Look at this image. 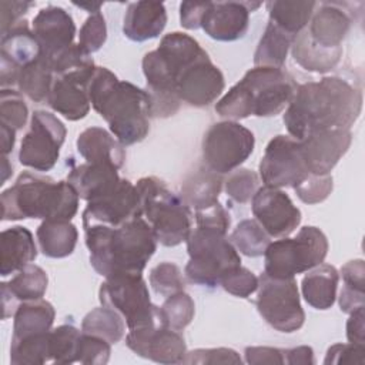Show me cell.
<instances>
[{
  "label": "cell",
  "instance_id": "1",
  "mask_svg": "<svg viewBox=\"0 0 365 365\" xmlns=\"http://www.w3.org/2000/svg\"><path fill=\"white\" fill-rule=\"evenodd\" d=\"M361 110L362 94L355 86L339 77H324L297 87L282 120L289 135L301 141L321 130H351Z\"/></svg>",
  "mask_w": 365,
  "mask_h": 365
},
{
  "label": "cell",
  "instance_id": "2",
  "mask_svg": "<svg viewBox=\"0 0 365 365\" xmlns=\"http://www.w3.org/2000/svg\"><path fill=\"white\" fill-rule=\"evenodd\" d=\"M91 107L107 121L124 147L140 143L150 131V94L130 81H120L106 67H96L87 84Z\"/></svg>",
  "mask_w": 365,
  "mask_h": 365
},
{
  "label": "cell",
  "instance_id": "3",
  "mask_svg": "<svg viewBox=\"0 0 365 365\" xmlns=\"http://www.w3.org/2000/svg\"><path fill=\"white\" fill-rule=\"evenodd\" d=\"M90 264L106 277L123 272H140L157 248V240L143 217H135L118 227L90 225L84 228Z\"/></svg>",
  "mask_w": 365,
  "mask_h": 365
},
{
  "label": "cell",
  "instance_id": "4",
  "mask_svg": "<svg viewBox=\"0 0 365 365\" xmlns=\"http://www.w3.org/2000/svg\"><path fill=\"white\" fill-rule=\"evenodd\" d=\"M207 56L191 36L173 31L161 38L155 50L143 57V73L154 117H170L177 113L181 103L175 91L178 74Z\"/></svg>",
  "mask_w": 365,
  "mask_h": 365
},
{
  "label": "cell",
  "instance_id": "5",
  "mask_svg": "<svg viewBox=\"0 0 365 365\" xmlns=\"http://www.w3.org/2000/svg\"><path fill=\"white\" fill-rule=\"evenodd\" d=\"M297 84L282 68L254 67L215 104L218 115L241 120L250 115L272 117L291 103Z\"/></svg>",
  "mask_w": 365,
  "mask_h": 365
},
{
  "label": "cell",
  "instance_id": "6",
  "mask_svg": "<svg viewBox=\"0 0 365 365\" xmlns=\"http://www.w3.org/2000/svg\"><path fill=\"white\" fill-rule=\"evenodd\" d=\"M78 198L68 181L23 173L1 192V218L4 221L24 218L70 221L78 210Z\"/></svg>",
  "mask_w": 365,
  "mask_h": 365
},
{
  "label": "cell",
  "instance_id": "7",
  "mask_svg": "<svg viewBox=\"0 0 365 365\" xmlns=\"http://www.w3.org/2000/svg\"><path fill=\"white\" fill-rule=\"evenodd\" d=\"M141 217L148 222L155 240L165 247L187 241L191 232L190 207L154 175L137 181Z\"/></svg>",
  "mask_w": 365,
  "mask_h": 365
},
{
  "label": "cell",
  "instance_id": "8",
  "mask_svg": "<svg viewBox=\"0 0 365 365\" xmlns=\"http://www.w3.org/2000/svg\"><path fill=\"white\" fill-rule=\"evenodd\" d=\"M185 242L190 259L184 272L194 284L214 288L220 285L225 272L241 265L240 254L227 238V232L195 227Z\"/></svg>",
  "mask_w": 365,
  "mask_h": 365
},
{
  "label": "cell",
  "instance_id": "9",
  "mask_svg": "<svg viewBox=\"0 0 365 365\" xmlns=\"http://www.w3.org/2000/svg\"><path fill=\"white\" fill-rule=\"evenodd\" d=\"M328 254L325 234L312 225L302 227L297 237L269 242L264 252V272L274 278H292L324 262Z\"/></svg>",
  "mask_w": 365,
  "mask_h": 365
},
{
  "label": "cell",
  "instance_id": "10",
  "mask_svg": "<svg viewBox=\"0 0 365 365\" xmlns=\"http://www.w3.org/2000/svg\"><path fill=\"white\" fill-rule=\"evenodd\" d=\"M98 299L101 305L120 314L128 329L163 322L160 307L151 302L148 287L140 272L106 277L98 289Z\"/></svg>",
  "mask_w": 365,
  "mask_h": 365
},
{
  "label": "cell",
  "instance_id": "11",
  "mask_svg": "<svg viewBox=\"0 0 365 365\" xmlns=\"http://www.w3.org/2000/svg\"><path fill=\"white\" fill-rule=\"evenodd\" d=\"M257 309L274 329L285 334L298 331L305 321L295 278H274L262 272L258 277Z\"/></svg>",
  "mask_w": 365,
  "mask_h": 365
},
{
  "label": "cell",
  "instance_id": "12",
  "mask_svg": "<svg viewBox=\"0 0 365 365\" xmlns=\"http://www.w3.org/2000/svg\"><path fill=\"white\" fill-rule=\"evenodd\" d=\"M254 134L237 121L212 124L202 138V160L217 174L237 170L254 151Z\"/></svg>",
  "mask_w": 365,
  "mask_h": 365
},
{
  "label": "cell",
  "instance_id": "13",
  "mask_svg": "<svg viewBox=\"0 0 365 365\" xmlns=\"http://www.w3.org/2000/svg\"><path fill=\"white\" fill-rule=\"evenodd\" d=\"M66 134L64 124L54 114L36 110L31 114L30 130L21 140L19 151L20 164L36 171L51 170L58 160Z\"/></svg>",
  "mask_w": 365,
  "mask_h": 365
},
{
  "label": "cell",
  "instance_id": "14",
  "mask_svg": "<svg viewBox=\"0 0 365 365\" xmlns=\"http://www.w3.org/2000/svg\"><path fill=\"white\" fill-rule=\"evenodd\" d=\"M259 178L264 185L282 188L294 187L308 174L299 141L291 135H275L259 161Z\"/></svg>",
  "mask_w": 365,
  "mask_h": 365
},
{
  "label": "cell",
  "instance_id": "15",
  "mask_svg": "<svg viewBox=\"0 0 365 365\" xmlns=\"http://www.w3.org/2000/svg\"><path fill=\"white\" fill-rule=\"evenodd\" d=\"M135 217H141L135 185L125 178H120L113 190L87 201L83 211V227L96 224L118 227Z\"/></svg>",
  "mask_w": 365,
  "mask_h": 365
},
{
  "label": "cell",
  "instance_id": "16",
  "mask_svg": "<svg viewBox=\"0 0 365 365\" xmlns=\"http://www.w3.org/2000/svg\"><path fill=\"white\" fill-rule=\"evenodd\" d=\"M125 344L138 356L160 364H182L187 354L180 331H174L163 322L128 329Z\"/></svg>",
  "mask_w": 365,
  "mask_h": 365
},
{
  "label": "cell",
  "instance_id": "17",
  "mask_svg": "<svg viewBox=\"0 0 365 365\" xmlns=\"http://www.w3.org/2000/svg\"><path fill=\"white\" fill-rule=\"evenodd\" d=\"M251 210L269 237H288L301 222V211L281 188L262 185L252 197Z\"/></svg>",
  "mask_w": 365,
  "mask_h": 365
},
{
  "label": "cell",
  "instance_id": "18",
  "mask_svg": "<svg viewBox=\"0 0 365 365\" xmlns=\"http://www.w3.org/2000/svg\"><path fill=\"white\" fill-rule=\"evenodd\" d=\"M224 86L221 70L207 56L178 74L175 91L180 101L194 107H205L220 97Z\"/></svg>",
  "mask_w": 365,
  "mask_h": 365
},
{
  "label": "cell",
  "instance_id": "19",
  "mask_svg": "<svg viewBox=\"0 0 365 365\" xmlns=\"http://www.w3.org/2000/svg\"><path fill=\"white\" fill-rule=\"evenodd\" d=\"M261 3L252 1H208L201 19V29L217 41L242 38L250 26V13Z\"/></svg>",
  "mask_w": 365,
  "mask_h": 365
},
{
  "label": "cell",
  "instance_id": "20",
  "mask_svg": "<svg viewBox=\"0 0 365 365\" xmlns=\"http://www.w3.org/2000/svg\"><path fill=\"white\" fill-rule=\"evenodd\" d=\"M352 143L349 128L321 130L299 141L309 174H329Z\"/></svg>",
  "mask_w": 365,
  "mask_h": 365
},
{
  "label": "cell",
  "instance_id": "21",
  "mask_svg": "<svg viewBox=\"0 0 365 365\" xmlns=\"http://www.w3.org/2000/svg\"><path fill=\"white\" fill-rule=\"evenodd\" d=\"M31 30L40 44L41 57L48 63L74 44L76 24L63 7L47 6L41 9L33 19Z\"/></svg>",
  "mask_w": 365,
  "mask_h": 365
},
{
  "label": "cell",
  "instance_id": "22",
  "mask_svg": "<svg viewBox=\"0 0 365 365\" xmlns=\"http://www.w3.org/2000/svg\"><path fill=\"white\" fill-rule=\"evenodd\" d=\"M351 27V17L339 3H321L314 10L307 31L322 48H339Z\"/></svg>",
  "mask_w": 365,
  "mask_h": 365
},
{
  "label": "cell",
  "instance_id": "23",
  "mask_svg": "<svg viewBox=\"0 0 365 365\" xmlns=\"http://www.w3.org/2000/svg\"><path fill=\"white\" fill-rule=\"evenodd\" d=\"M167 24L165 6L160 1L130 3L123 20V33L127 38L141 43L158 37Z\"/></svg>",
  "mask_w": 365,
  "mask_h": 365
},
{
  "label": "cell",
  "instance_id": "24",
  "mask_svg": "<svg viewBox=\"0 0 365 365\" xmlns=\"http://www.w3.org/2000/svg\"><path fill=\"white\" fill-rule=\"evenodd\" d=\"M77 151L87 163L107 164L120 170L125 161L124 145L101 127H90L80 133Z\"/></svg>",
  "mask_w": 365,
  "mask_h": 365
},
{
  "label": "cell",
  "instance_id": "25",
  "mask_svg": "<svg viewBox=\"0 0 365 365\" xmlns=\"http://www.w3.org/2000/svg\"><path fill=\"white\" fill-rule=\"evenodd\" d=\"M118 170L97 163H83L73 167L67 175V181L77 191L78 197L91 201L113 190L120 181Z\"/></svg>",
  "mask_w": 365,
  "mask_h": 365
},
{
  "label": "cell",
  "instance_id": "26",
  "mask_svg": "<svg viewBox=\"0 0 365 365\" xmlns=\"http://www.w3.org/2000/svg\"><path fill=\"white\" fill-rule=\"evenodd\" d=\"M0 275L7 277L37 257L33 234L21 225H14L1 231L0 235Z\"/></svg>",
  "mask_w": 365,
  "mask_h": 365
},
{
  "label": "cell",
  "instance_id": "27",
  "mask_svg": "<svg viewBox=\"0 0 365 365\" xmlns=\"http://www.w3.org/2000/svg\"><path fill=\"white\" fill-rule=\"evenodd\" d=\"M47 104L70 121L84 118L91 107L87 86L61 77H54Z\"/></svg>",
  "mask_w": 365,
  "mask_h": 365
},
{
  "label": "cell",
  "instance_id": "28",
  "mask_svg": "<svg viewBox=\"0 0 365 365\" xmlns=\"http://www.w3.org/2000/svg\"><path fill=\"white\" fill-rule=\"evenodd\" d=\"M339 274L334 265L319 264L302 278L301 291L308 305L315 309H328L336 298Z\"/></svg>",
  "mask_w": 365,
  "mask_h": 365
},
{
  "label": "cell",
  "instance_id": "29",
  "mask_svg": "<svg viewBox=\"0 0 365 365\" xmlns=\"http://www.w3.org/2000/svg\"><path fill=\"white\" fill-rule=\"evenodd\" d=\"M41 56L40 44L26 20L1 34L0 57L21 68Z\"/></svg>",
  "mask_w": 365,
  "mask_h": 365
},
{
  "label": "cell",
  "instance_id": "30",
  "mask_svg": "<svg viewBox=\"0 0 365 365\" xmlns=\"http://www.w3.org/2000/svg\"><path fill=\"white\" fill-rule=\"evenodd\" d=\"M56 311L53 305L40 298L31 301H21L13 315V336L11 339H21L30 335L51 331Z\"/></svg>",
  "mask_w": 365,
  "mask_h": 365
},
{
  "label": "cell",
  "instance_id": "31",
  "mask_svg": "<svg viewBox=\"0 0 365 365\" xmlns=\"http://www.w3.org/2000/svg\"><path fill=\"white\" fill-rule=\"evenodd\" d=\"M222 182L221 174H217L207 167H201L187 175L182 181L181 198L195 211L210 207L218 202Z\"/></svg>",
  "mask_w": 365,
  "mask_h": 365
},
{
  "label": "cell",
  "instance_id": "32",
  "mask_svg": "<svg viewBox=\"0 0 365 365\" xmlns=\"http://www.w3.org/2000/svg\"><path fill=\"white\" fill-rule=\"evenodd\" d=\"M37 241L40 251L50 258H64L73 254L78 232L70 221L44 220L37 228Z\"/></svg>",
  "mask_w": 365,
  "mask_h": 365
},
{
  "label": "cell",
  "instance_id": "33",
  "mask_svg": "<svg viewBox=\"0 0 365 365\" xmlns=\"http://www.w3.org/2000/svg\"><path fill=\"white\" fill-rule=\"evenodd\" d=\"M291 53L295 63H298L302 68L314 73H327L338 64L342 56V47L322 48L311 40L307 29H304L294 38Z\"/></svg>",
  "mask_w": 365,
  "mask_h": 365
},
{
  "label": "cell",
  "instance_id": "34",
  "mask_svg": "<svg viewBox=\"0 0 365 365\" xmlns=\"http://www.w3.org/2000/svg\"><path fill=\"white\" fill-rule=\"evenodd\" d=\"M317 6L318 3L315 1H268V23L295 38L304 29H307Z\"/></svg>",
  "mask_w": 365,
  "mask_h": 365
},
{
  "label": "cell",
  "instance_id": "35",
  "mask_svg": "<svg viewBox=\"0 0 365 365\" xmlns=\"http://www.w3.org/2000/svg\"><path fill=\"white\" fill-rule=\"evenodd\" d=\"M54 81V73L47 60L41 56L30 64L20 68L17 87L36 103H47Z\"/></svg>",
  "mask_w": 365,
  "mask_h": 365
},
{
  "label": "cell",
  "instance_id": "36",
  "mask_svg": "<svg viewBox=\"0 0 365 365\" xmlns=\"http://www.w3.org/2000/svg\"><path fill=\"white\" fill-rule=\"evenodd\" d=\"M292 41L294 37L268 23L255 50L254 64L257 67L282 68Z\"/></svg>",
  "mask_w": 365,
  "mask_h": 365
},
{
  "label": "cell",
  "instance_id": "37",
  "mask_svg": "<svg viewBox=\"0 0 365 365\" xmlns=\"http://www.w3.org/2000/svg\"><path fill=\"white\" fill-rule=\"evenodd\" d=\"M54 77L68 78L78 81L84 86L88 84L90 78L96 71V66L90 54L84 53L78 44L70 46L54 60L50 61Z\"/></svg>",
  "mask_w": 365,
  "mask_h": 365
},
{
  "label": "cell",
  "instance_id": "38",
  "mask_svg": "<svg viewBox=\"0 0 365 365\" xmlns=\"http://www.w3.org/2000/svg\"><path fill=\"white\" fill-rule=\"evenodd\" d=\"M81 332L100 336L110 344L118 342L125 332V321L120 314L108 307L91 309L81 322Z\"/></svg>",
  "mask_w": 365,
  "mask_h": 365
},
{
  "label": "cell",
  "instance_id": "39",
  "mask_svg": "<svg viewBox=\"0 0 365 365\" xmlns=\"http://www.w3.org/2000/svg\"><path fill=\"white\" fill-rule=\"evenodd\" d=\"M10 362L13 365H43L51 362L50 331L11 339Z\"/></svg>",
  "mask_w": 365,
  "mask_h": 365
},
{
  "label": "cell",
  "instance_id": "40",
  "mask_svg": "<svg viewBox=\"0 0 365 365\" xmlns=\"http://www.w3.org/2000/svg\"><path fill=\"white\" fill-rule=\"evenodd\" d=\"M269 238L257 220H242L237 224L228 240L237 251L254 258L264 255L271 242Z\"/></svg>",
  "mask_w": 365,
  "mask_h": 365
},
{
  "label": "cell",
  "instance_id": "41",
  "mask_svg": "<svg viewBox=\"0 0 365 365\" xmlns=\"http://www.w3.org/2000/svg\"><path fill=\"white\" fill-rule=\"evenodd\" d=\"M47 284L48 278L46 271L41 267L31 262L19 269L17 274L7 282L11 294L19 301H31L43 298L47 289Z\"/></svg>",
  "mask_w": 365,
  "mask_h": 365
},
{
  "label": "cell",
  "instance_id": "42",
  "mask_svg": "<svg viewBox=\"0 0 365 365\" xmlns=\"http://www.w3.org/2000/svg\"><path fill=\"white\" fill-rule=\"evenodd\" d=\"M81 331L74 325L64 324L50 331V354L51 362L57 365L76 364L77 345Z\"/></svg>",
  "mask_w": 365,
  "mask_h": 365
},
{
  "label": "cell",
  "instance_id": "43",
  "mask_svg": "<svg viewBox=\"0 0 365 365\" xmlns=\"http://www.w3.org/2000/svg\"><path fill=\"white\" fill-rule=\"evenodd\" d=\"M161 318L165 327L174 331H182L194 318L195 305L192 298L184 291L165 298L160 307Z\"/></svg>",
  "mask_w": 365,
  "mask_h": 365
},
{
  "label": "cell",
  "instance_id": "44",
  "mask_svg": "<svg viewBox=\"0 0 365 365\" xmlns=\"http://www.w3.org/2000/svg\"><path fill=\"white\" fill-rule=\"evenodd\" d=\"M148 281L154 292L165 298L184 291L185 285L182 272L178 265L168 261L160 262L154 268H151Z\"/></svg>",
  "mask_w": 365,
  "mask_h": 365
},
{
  "label": "cell",
  "instance_id": "45",
  "mask_svg": "<svg viewBox=\"0 0 365 365\" xmlns=\"http://www.w3.org/2000/svg\"><path fill=\"white\" fill-rule=\"evenodd\" d=\"M227 195L235 202L245 204L252 200L259 188V178L255 171L248 168H237L228 174L224 181Z\"/></svg>",
  "mask_w": 365,
  "mask_h": 365
},
{
  "label": "cell",
  "instance_id": "46",
  "mask_svg": "<svg viewBox=\"0 0 365 365\" xmlns=\"http://www.w3.org/2000/svg\"><path fill=\"white\" fill-rule=\"evenodd\" d=\"M29 108L23 100L21 93L13 88H1L0 93V123L21 130L26 125Z\"/></svg>",
  "mask_w": 365,
  "mask_h": 365
},
{
  "label": "cell",
  "instance_id": "47",
  "mask_svg": "<svg viewBox=\"0 0 365 365\" xmlns=\"http://www.w3.org/2000/svg\"><path fill=\"white\" fill-rule=\"evenodd\" d=\"M111 354L110 342L90 334L81 332L77 345V361L84 365H104Z\"/></svg>",
  "mask_w": 365,
  "mask_h": 365
},
{
  "label": "cell",
  "instance_id": "48",
  "mask_svg": "<svg viewBox=\"0 0 365 365\" xmlns=\"http://www.w3.org/2000/svg\"><path fill=\"white\" fill-rule=\"evenodd\" d=\"M107 38V26L101 13L90 14L83 23L78 34V47L87 53H96L101 48Z\"/></svg>",
  "mask_w": 365,
  "mask_h": 365
},
{
  "label": "cell",
  "instance_id": "49",
  "mask_svg": "<svg viewBox=\"0 0 365 365\" xmlns=\"http://www.w3.org/2000/svg\"><path fill=\"white\" fill-rule=\"evenodd\" d=\"M298 198L305 204H318L328 198L332 191L331 174H308L301 182L292 187Z\"/></svg>",
  "mask_w": 365,
  "mask_h": 365
},
{
  "label": "cell",
  "instance_id": "50",
  "mask_svg": "<svg viewBox=\"0 0 365 365\" xmlns=\"http://www.w3.org/2000/svg\"><path fill=\"white\" fill-rule=\"evenodd\" d=\"M220 285L231 295L247 298L258 288V278L245 267H235L224 274Z\"/></svg>",
  "mask_w": 365,
  "mask_h": 365
},
{
  "label": "cell",
  "instance_id": "51",
  "mask_svg": "<svg viewBox=\"0 0 365 365\" xmlns=\"http://www.w3.org/2000/svg\"><path fill=\"white\" fill-rule=\"evenodd\" d=\"M242 359L231 348H200L185 354L182 364H241Z\"/></svg>",
  "mask_w": 365,
  "mask_h": 365
},
{
  "label": "cell",
  "instance_id": "52",
  "mask_svg": "<svg viewBox=\"0 0 365 365\" xmlns=\"http://www.w3.org/2000/svg\"><path fill=\"white\" fill-rule=\"evenodd\" d=\"M365 362V345L358 344H335L328 348L324 364H335V365H345V364H359Z\"/></svg>",
  "mask_w": 365,
  "mask_h": 365
},
{
  "label": "cell",
  "instance_id": "53",
  "mask_svg": "<svg viewBox=\"0 0 365 365\" xmlns=\"http://www.w3.org/2000/svg\"><path fill=\"white\" fill-rule=\"evenodd\" d=\"M195 222H197V227L215 228L222 232H227L231 224V218L228 211L220 202H215L210 207L197 210Z\"/></svg>",
  "mask_w": 365,
  "mask_h": 365
},
{
  "label": "cell",
  "instance_id": "54",
  "mask_svg": "<svg viewBox=\"0 0 365 365\" xmlns=\"http://www.w3.org/2000/svg\"><path fill=\"white\" fill-rule=\"evenodd\" d=\"M245 362L251 365H282L285 364L284 349L272 346H247L244 351Z\"/></svg>",
  "mask_w": 365,
  "mask_h": 365
},
{
  "label": "cell",
  "instance_id": "55",
  "mask_svg": "<svg viewBox=\"0 0 365 365\" xmlns=\"http://www.w3.org/2000/svg\"><path fill=\"white\" fill-rule=\"evenodd\" d=\"M208 6V1H182L180 4V21L187 30L201 27V19Z\"/></svg>",
  "mask_w": 365,
  "mask_h": 365
},
{
  "label": "cell",
  "instance_id": "56",
  "mask_svg": "<svg viewBox=\"0 0 365 365\" xmlns=\"http://www.w3.org/2000/svg\"><path fill=\"white\" fill-rule=\"evenodd\" d=\"M33 6L30 1H6L0 3L1 10V34L10 30L14 24H17L20 17L27 13V10Z\"/></svg>",
  "mask_w": 365,
  "mask_h": 365
},
{
  "label": "cell",
  "instance_id": "57",
  "mask_svg": "<svg viewBox=\"0 0 365 365\" xmlns=\"http://www.w3.org/2000/svg\"><path fill=\"white\" fill-rule=\"evenodd\" d=\"M344 285L364 291L365 287V265L362 259H351L341 268Z\"/></svg>",
  "mask_w": 365,
  "mask_h": 365
},
{
  "label": "cell",
  "instance_id": "58",
  "mask_svg": "<svg viewBox=\"0 0 365 365\" xmlns=\"http://www.w3.org/2000/svg\"><path fill=\"white\" fill-rule=\"evenodd\" d=\"M338 302H339V308H341L342 312L351 314V312L365 307L364 305L365 304V294L361 289L344 285L339 291Z\"/></svg>",
  "mask_w": 365,
  "mask_h": 365
},
{
  "label": "cell",
  "instance_id": "59",
  "mask_svg": "<svg viewBox=\"0 0 365 365\" xmlns=\"http://www.w3.org/2000/svg\"><path fill=\"white\" fill-rule=\"evenodd\" d=\"M364 308H359V309L351 312L349 319L346 322V338L349 342L358 344V345H365Z\"/></svg>",
  "mask_w": 365,
  "mask_h": 365
},
{
  "label": "cell",
  "instance_id": "60",
  "mask_svg": "<svg viewBox=\"0 0 365 365\" xmlns=\"http://www.w3.org/2000/svg\"><path fill=\"white\" fill-rule=\"evenodd\" d=\"M284 356H285V364L288 365H307V364H314V351L311 346L301 345L297 348L291 349H284Z\"/></svg>",
  "mask_w": 365,
  "mask_h": 365
},
{
  "label": "cell",
  "instance_id": "61",
  "mask_svg": "<svg viewBox=\"0 0 365 365\" xmlns=\"http://www.w3.org/2000/svg\"><path fill=\"white\" fill-rule=\"evenodd\" d=\"M17 298L11 294L7 282H1V305H3V319L14 315L19 304Z\"/></svg>",
  "mask_w": 365,
  "mask_h": 365
},
{
  "label": "cell",
  "instance_id": "62",
  "mask_svg": "<svg viewBox=\"0 0 365 365\" xmlns=\"http://www.w3.org/2000/svg\"><path fill=\"white\" fill-rule=\"evenodd\" d=\"M0 131H1V153L3 155H7L13 151L14 141H16V130L0 123Z\"/></svg>",
  "mask_w": 365,
  "mask_h": 365
},
{
  "label": "cell",
  "instance_id": "63",
  "mask_svg": "<svg viewBox=\"0 0 365 365\" xmlns=\"http://www.w3.org/2000/svg\"><path fill=\"white\" fill-rule=\"evenodd\" d=\"M3 165H1V170H3V177H1V184L3 182H6V180L11 175V173H13V167H11V164L9 163V158H7V155H3Z\"/></svg>",
  "mask_w": 365,
  "mask_h": 365
},
{
  "label": "cell",
  "instance_id": "64",
  "mask_svg": "<svg viewBox=\"0 0 365 365\" xmlns=\"http://www.w3.org/2000/svg\"><path fill=\"white\" fill-rule=\"evenodd\" d=\"M76 6H78L80 9H86V10H88L91 14H94V13H100V9H101V6H103V3H74Z\"/></svg>",
  "mask_w": 365,
  "mask_h": 365
}]
</instances>
